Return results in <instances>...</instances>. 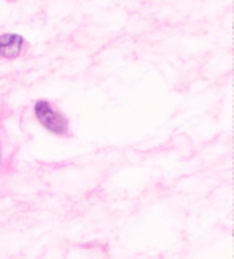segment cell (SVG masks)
<instances>
[{"instance_id": "1", "label": "cell", "mask_w": 234, "mask_h": 259, "mask_svg": "<svg viewBox=\"0 0 234 259\" xmlns=\"http://www.w3.org/2000/svg\"><path fill=\"white\" fill-rule=\"evenodd\" d=\"M34 114L39 123L51 134L55 135H65L68 131V119L57 111L49 101L40 100L34 105Z\"/></svg>"}, {"instance_id": "2", "label": "cell", "mask_w": 234, "mask_h": 259, "mask_svg": "<svg viewBox=\"0 0 234 259\" xmlns=\"http://www.w3.org/2000/svg\"><path fill=\"white\" fill-rule=\"evenodd\" d=\"M24 37L15 33H8L0 36V57L6 60H15L22 52Z\"/></svg>"}, {"instance_id": "3", "label": "cell", "mask_w": 234, "mask_h": 259, "mask_svg": "<svg viewBox=\"0 0 234 259\" xmlns=\"http://www.w3.org/2000/svg\"><path fill=\"white\" fill-rule=\"evenodd\" d=\"M0 157H2V145H0Z\"/></svg>"}]
</instances>
